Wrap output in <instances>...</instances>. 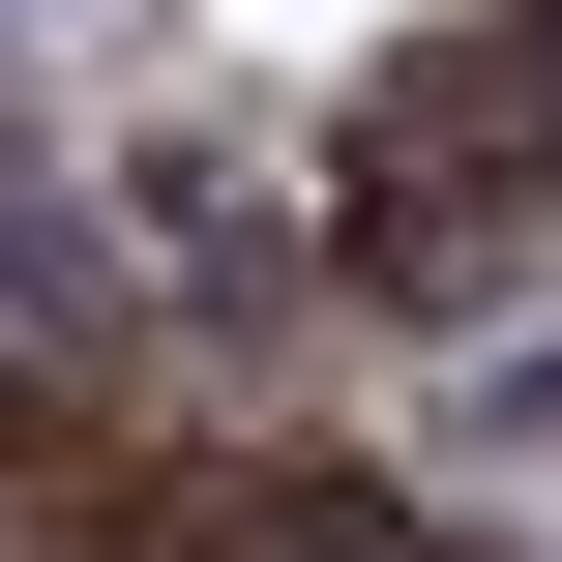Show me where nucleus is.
<instances>
[{"label": "nucleus", "instance_id": "f257e3e1", "mask_svg": "<svg viewBox=\"0 0 562 562\" xmlns=\"http://www.w3.org/2000/svg\"><path fill=\"white\" fill-rule=\"evenodd\" d=\"M0 562H59V504H30V474H0Z\"/></svg>", "mask_w": 562, "mask_h": 562}, {"label": "nucleus", "instance_id": "f03ea898", "mask_svg": "<svg viewBox=\"0 0 562 562\" xmlns=\"http://www.w3.org/2000/svg\"><path fill=\"white\" fill-rule=\"evenodd\" d=\"M267 562H385V533H267Z\"/></svg>", "mask_w": 562, "mask_h": 562}]
</instances>
